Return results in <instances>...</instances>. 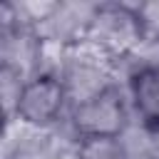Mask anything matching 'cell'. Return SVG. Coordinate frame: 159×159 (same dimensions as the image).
Returning <instances> with one entry per match:
<instances>
[{
	"mask_svg": "<svg viewBox=\"0 0 159 159\" xmlns=\"http://www.w3.org/2000/svg\"><path fill=\"white\" fill-rule=\"evenodd\" d=\"M82 37L109 55H124L139 47L142 42H147L139 5H124V2L94 5L84 17Z\"/></svg>",
	"mask_w": 159,
	"mask_h": 159,
	"instance_id": "obj_1",
	"label": "cell"
},
{
	"mask_svg": "<svg viewBox=\"0 0 159 159\" xmlns=\"http://www.w3.org/2000/svg\"><path fill=\"white\" fill-rule=\"evenodd\" d=\"M67 102H70L67 82L55 72L37 70L22 80L12 114L22 124L42 129V127H52L57 119H62Z\"/></svg>",
	"mask_w": 159,
	"mask_h": 159,
	"instance_id": "obj_2",
	"label": "cell"
},
{
	"mask_svg": "<svg viewBox=\"0 0 159 159\" xmlns=\"http://www.w3.org/2000/svg\"><path fill=\"white\" fill-rule=\"evenodd\" d=\"M72 129L82 137H122L127 129V102L122 89L107 84L94 94L77 99L70 109Z\"/></svg>",
	"mask_w": 159,
	"mask_h": 159,
	"instance_id": "obj_3",
	"label": "cell"
},
{
	"mask_svg": "<svg viewBox=\"0 0 159 159\" xmlns=\"http://www.w3.org/2000/svg\"><path fill=\"white\" fill-rule=\"evenodd\" d=\"M129 102L147 132H159V65H142L127 82Z\"/></svg>",
	"mask_w": 159,
	"mask_h": 159,
	"instance_id": "obj_4",
	"label": "cell"
},
{
	"mask_svg": "<svg viewBox=\"0 0 159 159\" xmlns=\"http://www.w3.org/2000/svg\"><path fill=\"white\" fill-rule=\"evenodd\" d=\"M75 159H129L122 137H82L77 139Z\"/></svg>",
	"mask_w": 159,
	"mask_h": 159,
	"instance_id": "obj_5",
	"label": "cell"
}]
</instances>
